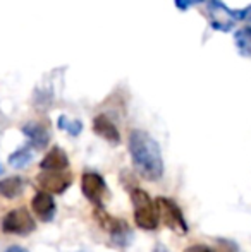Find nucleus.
<instances>
[{"mask_svg":"<svg viewBox=\"0 0 251 252\" xmlns=\"http://www.w3.org/2000/svg\"><path fill=\"white\" fill-rule=\"evenodd\" d=\"M129 153L134 168L143 179L158 180L164 173V159L157 141L144 130H133L129 136Z\"/></svg>","mask_w":251,"mask_h":252,"instance_id":"obj_1","label":"nucleus"},{"mask_svg":"<svg viewBox=\"0 0 251 252\" xmlns=\"http://www.w3.org/2000/svg\"><path fill=\"white\" fill-rule=\"evenodd\" d=\"M131 201L134 208V221L143 230H155L158 225V211L155 202L143 189H133Z\"/></svg>","mask_w":251,"mask_h":252,"instance_id":"obj_2","label":"nucleus"},{"mask_svg":"<svg viewBox=\"0 0 251 252\" xmlns=\"http://www.w3.org/2000/svg\"><path fill=\"white\" fill-rule=\"evenodd\" d=\"M208 16H210V26L217 31H231L238 21L245 19V9L232 10L220 0H210L208 2Z\"/></svg>","mask_w":251,"mask_h":252,"instance_id":"obj_3","label":"nucleus"},{"mask_svg":"<svg viewBox=\"0 0 251 252\" xmlns=\"http://www.w3.org/2000/svg\"><path fill=\"white\" fill-rule=\"evenodd\" d=\"M155 206H157V211H158V220H162L169 228L174 230L179 235L188 233V225H186L182 211L174 201L167 199V197H158L155 201Z\"/></svg>","mask_w":251,"mask_h":252,"instance_id":"obj_4","label":"nucleus"},{"mask_svg":"<svg viewBox=\"0 0 251 252\" xmlns=\"http://www.w3.org/2000/svg\"><path fill=\"white\" fill-rule=\"evenodd\" d=\"M36 228L33 216L26 208H16L9 211L2 220V230L12 235H28Z\"/></svg>","mask_w":251,"mask_h":252,"instance_id":"obj_5","label":"nucleus"},{"mask_svg":"<svg viewBox=\"0 0 251 252\" xmlns=\"http://www.w3.org/2000/svg\"><path fill=\"white\" fill-rule=\"evenodd\" d=\"M81 189L90 202H93L97 208H104V199L107 196V186L102 175L95 172H88L81 179Z\"/></svg>","mask_w":251,"mask_h":252,"instance_id":"obj_6","label":"nucleus"},{"mask_svg":"<svg viewBox=\"0 0 251 252\" xmlns=\"http://www.w3.org/2000/svg\"><path fill=\"white\" fill-rule=\"evenodd\" d=\"M95 218H97L98 225L105 230V232L110 233V237L119 244H124L127 240V237L131 235L129 228L122 220H115L112 218L108 213H105L104 208H97L95 209Z\"/></svg>","mask_w":251,"mask_h":252,"instance_id":"obj_7","label":"nucleus"},{"mask_svg":"<svg viewBox=\"0 0 251 252\" xmlns=\"http://www.w3.org/2000/svg\"><path fill=\"white\" fill-rule=\"evenodd\" d=\"M38 186L47 194H62L72 182V175L67 172H41L36 177Z\"/></svg>","mask_w":251,"mask_h":252,"instance_id":"obj_8","label":"nucleus"},{"mask_svg":"<svg viewBox=\"0 0 251 252\" xmlns=\"http://www.w3.org/2000/svg\"><path fill=\"white\" fill-rule=\"evenodd\" d=\"M31 208H33L35 215L41 220V221H52L55 216V201L52 194H47L43 190L36 194L31 201Z\"/></svg>","mask_w":251,"mask_h":252,"instance_id":"obj_9","label":"nucleus"},{"mask_svg":"<svg viewBox=\"0 0 251 252\" xmlns=\"http://www.w3.org/2000/svg\"><path fill=\"white\" fill-rule=\"evenodd\" d=\"M67 166H69V158L66 151L59 146L52 148L40 163L41 172H66Z\"/></svg>","mask_w":251,"mask_h":252,"instance_id":"obj_10","label":"nucleus"},{"mask_svg":"<svg viewBox=\"0 0 251 252\" xmlns=\"http://www.w3.org/2000/svg\"><path fill=\"white\" fill-rule=\"evenodd\" d=\"M93 130L100 137H104L105 141H108L112 144H117L121 141V136H119V130L115 127V124L105 115H98L93 120Z\"/></svg>","mask_w":251,"mask_h":252,"instance_id":"obj_11","label":"nucleus"},{"mask_svg":"<svg viewBox=\"0 0 251 252\" xmlns=\"http://www.w3.org/2000/svg\"><path fill=\"white\" fill-rule=\"evenodd\" d=\"M23 132L26 134L28 139L31 141V144L36 150H41L48 144V132L40 124H28V126L23 127Z\"/></svg>","mask_w":251,"mask_h":252,"instance_id":"obj_12","label":"nucleus"},{"mask_svg":"<svg viewBox=\"0 0 251 252\" xmlns=\"http://www.w3.org/2000/svg\"><path fill=\"white\" fill-rule=\"evenodd\" d=\"M24 189V180L21 177H9V179L0 180V196L5 199H14Z\"/></svg>","mask_w":251,"mask_h":252,"instance_id":"obj_13","label":"nucleus"},{"mask_svg":"<svg viewBox=\"0 0 251 252\" xmlns=\"http://www.w3.org/2000/svg\"><path fill=\"white\" fill-rule=\"evenodd\" d=\"M234 43L241 55H245V57L251 55V26L241 28L239 31H236Z\"/></svg>","mask_w":251,"mask_h":252,"instance_id":"obj_14","label":"nucleus"},{"mask_svg":"<svg viewBox=\"0 0 251 252\" xmlns=\"http://www.w3.org/2000/svg\"><path fill=\"white\" fill-rule=\"evenodd\" d=\"M31 159H33V153H31L30 148H21V150L14 151L12 155L9 156V163L14 168H23Z\"/></svg>","mask_w":251,"mask_h":252,"instance_id":"obj_15","label":"nucleus"},{"mask_svg":"<svg viewBox=\"0 0 251 252\" xmlns=\"http://www.w3.org/2000/svg\"><path fill=\"white\" fill-rule=\"evenodd\" d=\"M59 127L64 129V130H67L71 136H77V134L83 130V124H81L79 120H69L67 117H64V115L59 119Z\"/></svg>","mask_w":251,"mask_h":252,"instance_id":"obj_16","label":"nucleus"},{"mask_svg":"<svg viewBox=\"0 0 251 252\" xmlns=\"http://www.w3.org/2000/svg\"><path fill=\"white\" fill-rule=\"evenodd\" d=\"M184 252H214L208 246H203V244H196V246L188 247Z\"/></svg>","mask_w":251,"mask_h":252,"instance_id":"obj_17","label":"nucleus"},{"mask_svg":"<svg viewBox=\"0 0 251 252\" xmlns=\"http://www.w3.org/2000/svg\"><path fill=\"white\" fill-rule=\"evenodd\" d=\"M5 252H28V251L23 249V247H19V246H10Z\"/></svg>","mask_w":251,"mask_h":252,"instance_id":"obj_18","label":"nucleus"},{"mask_svg":"<svg viewBox=\"0 0 251 252\" xmlns=\"http://www.w3.org/2000/svg\"><path fill=\"white\" fill-rule=\"evenodd\" d=\"M245 19L251 24V5H250V7H246V9H245Z\"/></svg>","mask_w":251,"mask_h":252,"instance_id":"obj_19","label":"nucleus"},{"mask_svg":"<svg viewBox=\"0 0 251 252\" xmlns=\"http://www.w3.org/2000/svg\"><path fill=\"white\" fill-rule=\"evenodd\" d=\"M188 2H189V5H191V3H201V2H205V0H188Z\"/></svg>","mask_w":251,"mask_h":252,"instance_id":"obj_20","label":"nucleus"}]
</instances>
